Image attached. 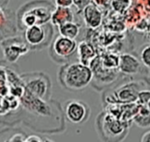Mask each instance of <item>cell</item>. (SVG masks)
I'll use <instances>...</instances> for the list:
<instances>
[{
  "label": "cell",
  "instance_id": "cell-8",
  "mask_svg": "<svg viewBox=\"0 0 150 142\" xmlns=\"http://www.w3.org/2000/svg\"><path fill=\"white\" fill-rule=\"evenodd\" d=\"M0 47L5 61L11 64L16 63L20 57L27 54L30 51L24 37L18 35L1 40Z\"/></svg>",
  "mask_w": 150,
  "mask_h": 142
},
{
  "label": "cell",
  "instance_id": "cell-25",
  "mask_svg": "<svg viewBox=\"0 0 150 142\" xmlns=\"http://www.w3.org/2000/svg\"><path fill=\"white\" fill-rule=\"evenodd\" d=\"M146 106H147V107H148V108H149V109L150 110V100L149 101V102H148V104L146 105Z\"/></svg>",
  "mask_w": 150,
  "mask_h": 142
},
{
  "label": "cell",
  "instance_id": "cell-16",
  "mask_svg": "<svg viewBox=\"0 0 150 142\" xmlns=\"http://www.w3.org/2000/svg\"><path fill=\"white\" fill-rule=\"evenodd\" d=\"M133 121L142 128L150 127V110L146 105H138V111L133 118Z\"/></svg>",
  "mask_w": 150,
  "mask_h": 142
},
{
  "label": "cell",
  "instance_id": "cell-15",
  "mask_svg": "<svg viewBox=\"0 0 150 142\" xmlns=\"http://www.w3.org/2000/svg\"><path fill=\"white\" fill-rule=\"evenodd\" d=\"M77 55L79 61L83 64L90 66L91 62L96 57V52L94 47L87 41H81L77 45Z\"/></svg>",
  "mask_w": 150,
  "mask_h": 142
},
{
  "label": "cell",
  "instance_id": "cell-5",
  "mask_svg": "<svg viewBox=\"0 0 150 142\" xmlns=\"http://www.w3.org/2000/svg\"><path fill=\"white\" fill-rule=\"evenodd\" d=\"M98 133L106 141H120L127 134V125L112 114H100L97 119Z\"/></svg>",
  "mask_w": 150,
  "mask_h": 142
},
{
  "label": "cell",
  "instance_id": "cell-10",
  "mask_svg": "<svg viewBox=\"0 0 150 142\" xmlns=\"http://www.w3.org/2000/svg\"><path fill=\"white\" fill-rule=\"evenodd\" d=\"M142 90H144V88L142 87V83L141 81L128 82L118 87L108 98V101L111 102L113 99L114 104L134 103L137 100L138 93Z\"/></svg>",
  "mask_w": 150,
  "mask_h": 142
},
{
  "label": "cell",
  "instance_id": "cell-18",
  "mask_svg": "<svg viewBox=\"0 0 150 142\" xmlns=\"http://www.w3.org/2000/svg\"><path fill=\"white\" fill-rule=\"evenodd\" d=\"M140 61L146 69H150V44L142 47L140 53Z\"/></svg>",
  "mask_w": 150,
  "mask_h": 142
},
{
  "label": "cell",
  "instance_id": "cell-9",
  "mask_svg": "<svg viewBox=\"0 0 150 142\" xmlns=\"http://www.w3.org/2000/svg\"><path fill=\"white\" fill-rule=\"evenodd\" d=\"M62 110L64 117L72 124H83L89 119L91 115L88 105L76 99H70L65 102Z\"/></svg>",
  "mask_w": 150,
  "mask_h": 142
},
{
  "label": "cell",
  "instance_id": "cell-14",
  "mask_svg": "<svg viewBox=\"0 0 150 142\" xmlns=\"http://www.w3.org/2000/svg\"><path fill=\"white\" fill-rule=\"evenodd\" d=\"M71 7H61L55 6L50 19V23L53 25L59 26L66 22L74 21V13Z\"/></svg>",
  "mask_w": 150,
  "mask_h": 142
},
{
  "label": "cell",
  "instance_id": "cell-1",
  "mask_svg": "<svg viewBox=\"0 0 150 142\" xmlns=\"http://www.w3.org/2000/svg\"><path fill=\"white\" fill-rule=\"evenodd\" d=\"M21 112L25 113L23 122L34 130L35 123L49 121L60 133L64 132V114L61 105L54 100H43L30 94L25 90L19 98Z\"/></svg>",
  "mask_w": 150,
  "mask_h": 142
},
{
  "label": "cell",
  "instance_id": "cell-12",
  "mask_svg": "<svg viewBox=\"0 0 150 142\" xmlns=\"http://www.w3.org/2000/svg\"><path fill=\"white\" fill-rule=\"evenodd\" d=\"M144 66L140 59L132 54H123L119 56V70L126 76L139 74Z\"/></svg>",
  "mask_w": 150,
  "mask_h": 142
},
{
  "label": "cell",
  "instance_id": "cell-2",
  "mask_svg": "<svg viewBox=\"0 0 150 142\" xmlns=\"http://www.w3.org/2000/svg\"><path fill=\"white\" fill-rule=\"evenodd\" d=\"M54 8V3L49 0H33L24 4L16 12L18 30L24 31L34 25L49 23Z\"/></svg>",
  "mask_w": 150,
  "mask_h": 142
},
{
  "label": "cell",
  "instance_id": "cell-7",
  "mask_svg": "<svg viewBox=\"0 0 150 142\" xmlns=\"http://www.w3.org/2000/svg\"><path fill=\"white\" fill-rule=\"evenodd\" d=\"M49 48V54L53 61L64 64L76 53L77 42L75 39H70L59 34L53 39Z\"/></svg>",
  "mask_w": 150,
  "mask_h": 142
},
{
  "label": "cell",
  "instance_id": "cell-22",
  "mask_svg": "<svg viewBox=\"0 0 150 142\" xmlns=\"http://www.w3.org/2000/svg\"><path fill=\"white\" fill-rule=\"evenodd\" d=\"M91 2V0H73V4H75V6L79 10H83V8L89 4Z\"/></svg>",
  "mask_w": 150,
  "mask_h": 142
},
{
  "label": "cell",
  "instance_id": "cell-21",
  "mask_svg": "<svg viewBox=\"0 0 150 142\" xmlns=\"http://www.w3.org/2000/svg\"><path fill=\"white\" fill-rule=\"evenodd\" d=\"M54 141L47 139L46 137H40L39 135H35V134H32V135H28L25 142H53Z\"/></svg>",
  "mask_w": 150,
  "mask_h": 142
},
{
  "label": "cell",
  "instance_id": "cell-4",
  "mask_svg": "<svg viewBox=\"0 0 150 142\" xmlns=\"http://www.w3.org/2000/svg\"><path fill=\"white\" fill-rule=\"evenodd\" d=\"M20 78L25 90L43 100H49L52 93V83L47 74L43 72L23 73Z\"/></svg>",
  "mask_w": 150,
  "mask_h": 142
},
{
  "label": "cell",
  "instance_id": "cell-24",
  "mask_svg": "<svg viewBox=\"0 0 150 142\" xmlns=\"http://www.w3.org/2000/svg\"><path fill=\"white\" fill-rule=\"evenodd\" d=\"M142 142H150V131L146 132L144 134H142V139H141Z\"/></svg>",
  "mask_w": 150,
  "mask_h": 142
},
{
  "label": "cell",
  "instance_id": "cell-13",
  "mask_svg": "<svg viewBox=\"0 0 150 142\" xmlns=\"http://www.w3.org/2000/svg\"><path fill=\"white\" fill-rule=\"evenodd\" d=\"M83 19L87 26L91 28H97L102 23V13L100 10L92 4H87L83 11Z\"/></svg>",
  "mask_w": 150,
  "mask_h": 142
},
{
  "label": "cell",
  "instance_id": "cell-19",
  "mask_svg": "<svg viewBox=\"0 0 150 142\" xmlns=\"http://www.w3.org/2000/svg\"><path fill=\"white\" fill-rule=\"evenodd\" d=\"M149 100L150 90L144 89V90H142L138 93V97H137V100H136V102L138 103V105H146Z\"/></svg>",
  "mask_w": 150,
  "mask_h": 142
},
{
  "label": "cell",
  "instance_id": "cell-6",
  "mask_svg": "<svg viewBox=\"0 0 150 142\" xmlns=\"http://www.w3.org/2000/svg\"><path fill=\"white\" fill-rule=\"evenodd\" d=\"M23 32V37L30 50H41L50 46L54 35V26L51 23L34 25L25 28Z\"/></svg>",
  "mask_w": 150,
  "mask_h": 142
},
{
  "label": "cell",
  "instance_id": "cell-23",
  "mask_svg": "<svg viewBox=\"0 0 150 142\" xmlns=\"http://www.w3.org/2000/svg\"><path fill=\"white\" fill-rule=\"evenodd\" d=\"M55 6L61 7H71L73 5V0H54Z\"/></svg>",
  "mask_w": 150,
  "mask_h": 142
},
{
  "label": "cell",
  "instance_id": "cell-17",
  "mask_svg": "<svg viewBox=\"0 0 150 142\" xmlns=\"http://www.w3.org/2000/svg\"><path fill=\"white\" fill-rule=\"evenodd\" d=\"M57 28L59 31V34L64 37H68L70 39H75V40L77 38L80 32V25H78L77 23L74 21L66 22L57 26Z\"/></svg>",
  "mask_w": 150,
  "mask_h": 142
},
{
  "label": "cell",
  "instance_id": "cell-11",
  "mask_svg": "<svg viewBox=\"0 0 150 142\" xmlns=\"http://www.w3.org/2000/svg\"><path fill=\"white\" fill-rule=\"evenodd\" d=\"M18 31L16 13L0 4V41L16 36Z\"/></svg>",
  "mask_w": 150,
  "mask_h": 142
},
{
  "label": "cell",
  "instance_id": "cell-3",
  "mask_svg": "<svg viewBox=\"0 0 150 142\" xmlns=\"http://www.w3.org/2000/svg\"><path fill=\"white\" fill-rule=\"evenodd\" d=\"M92 79L93 72L91 67L80 61L64 63L58 73V81L61 86L71 91L84 90Z\"/></svg>",
  "mask_w": 150,
  "mask_h": 142
},
{
  "label": "cell",
  "instance_id": "cell-20",
  "mask_svg": "<svg viewBox=\"0 0 150 142\" xmlns=\"http://www.w3.org/2000/svg\"><path fill=\"white\" fill-rule=\"evenodd\" d=\"M27 135L22 132V131H13V134L8 137V139L5 140V141L8 142H25V138Z\"/></svg>",
  "mask_w": 150,
  "mask_h": 142
}]
</instances>
